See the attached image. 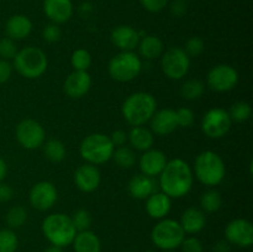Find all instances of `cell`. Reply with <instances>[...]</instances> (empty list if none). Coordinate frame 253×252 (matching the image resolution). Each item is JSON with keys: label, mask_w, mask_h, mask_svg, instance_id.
I'll list each match as a JSON object with an SVG mask.
<instances>
[{"label": "cell", "mask_w": 253, "mask_h": 252, "mask_svg": "<svg viewBox=\"0 0 253 252\" xmlns=\"http://www.w3.org/2000/svg\"><path fill=\"white\" fill-rule=\"evenodd\" d=\"M194 174L189 163L182 158L168 161L160 174V188L170 199L185 197L192 190Z\"/></svg>", "instance_id": "obj_1"}, {"label": "cell", "mask_w": 253, "mask_h": 252, "mask_svg": "<svg viewBox=\"0 0 253 252\" xmlns=\"http://www.w3.org/2000/svg\"><path fill=\"white\" fill-rule=\"evenodd\" d=\"M157 111V100L147 91H136L125 99L121 106V114L131 126H143L150 123Z\"/></svg>", "instance_id": "obj_2"}, {"label": "cell", "mask_w": 253, "mask_h": 252, "mask_svg": "<svg viewBox=\"0 0 253 252\" xmlns=\"http://www.w3.org/2000/svg\"><path fill=\"white\" fill-rule=\"evenodd\" d=\"M194 174L202 184L214 188L224 180L226 174L224 160L214 151H203L194 161Z\"/></svg>", "instance_id": "obj_3"}, {"label": "cell", "mask_w": 253, "mask_h": 252, "mask_svg": "<svg viewBox=\"0 0 253 252\" xmlns=\"http://www.w3.org/2000/svg\"><path fill=\"white\" fill-rule=\"evenodd\" d=\"M42 232L52 246L64 247L73 242L77 230L71 216L62 212H53L42 221Z\"/></svg>", "instance_id": "obj_4"}, {"label": "cell", "mask_w": 253, "mask_h": 252, "mask_svg": "<svg viewBox=\"0 0 253 252\" xmlns=\"http://www.w3.org/2000/svg\"><path fill=\"white\" fill-rule=\"evenodd\" d=\"M12 61V68L16 69L20 76L27 79L40 78L48 67L47 54L41 48L35 46H27L19 49Z\"/></svg>", "instance_id": "obj_5"}, {"label": "cell", "mask_w": 253, "mask_h": 252, "mask_svg": "<svg viewBox=\"0 0 253 252\" xmlns=\"http://www.w3.org/2000/svg\"><path fill=\"white\" fill-rule=\"evenodd\" d=\"M115 146L105 133L94 132L85 136L79 146V153L86 163L98 166L106 163L113 157Z\"/></svg>", "instance_id": "obj_6"}, {"label": "cell", "mask_w": 253, "mask_h": 252, "mask_svg": "<svg viewBox=\"0 0 253 252\" xmlns=\"http://www.w3.org/2000/svg\"><path fill=\"white\" fill-rule=\"evenodd\" d=\"M142 71L141 57L135 52H120L110 59L108 66L109 76L116 82L126 83L140 76Z\"/></svg>", "instance_id": "obj_7"}, {"label": "cell", "mask_w": 253, "mask_h": 252, "mask_svg": "<svg viewBox=\"0 0 253 252\" xmlns=\"http://www.w3.org/2000/svg\"><path fill=\"white\" fill-rule=\"evenodd\" d=\"M184 239V230L180 226L179 221L173 219H161L151 231L152 242L163 251H172L177 249Z\"/></svg>", "instance_id": "obj_8"}, {"label": "cell", "mask_w": 253, "mask_h": 252, "mask_svg": "<svg viewBox=\"0 0 253 252\" xmlns=\"http://www.w3.org/2000/svg\"><path fill=\"white\" fill-rule=\"evenodd\" d=\"M161 67L167 78L180 81L190 68V57L180 47H170L161 56Z\"/></svg>", "instance_id": "obj_9"}, {"label": "cell", "mask_w": 253, "mask_h": 252, "mask_svg": "<svg viewBox=\"0 0 253 252\" xmlns=\"http://www.w3.org/2000/svg\"><path fill=\"white\" fill-rule=\"evenodd\" d=\"M232 126L229 111L222 108H211L205 113L202 120V130L209 138H221Z\"/></svg>", "instance_id": "obj_10"}, {"label": "cell", "mask_w": 253, "mask_h": 252, "mask_svg": "<svg viewBox=\"0 0 253 252\" xmlns=\"http://www.w3.org/2000/svg\"><path fill=\"white\" fill-rule=\"evenodd\" d=\"M16 140L26 150H36L44 143L46 133L39 121L34 119H25L16 126Z\"/></svg>", "instance_id": "obj_11"}, {"label": "cell", "mask_w": 253, "mask_h": 252, "mask_svg": "<svg viewBox=\"0 0 253 252\" xmlns=\"http://www.w3.org/2000/svg\"><path fill=\"white\" fill-rule=\"evenodd\" d=\"M237 83H239V73L230 64H217L208 72V86L217 93L231 90L237 85Z\"/></svg>", "instance_id": "obj_12"}, {"label": "cell", "mask_w": 253, "mask_h": 252, "mask_svg": "<svg viewBox=\"0 0 253 252\" xmlns=\"http://www.w3.org/2000/svg\"><path fill=\"white\" fill-rule=\"evenodd\" d=\"M57 199H58V192H57L56 185L48 180L36 183L30 190V204L40 211H46L51 209L56 204Z\"/></svg>", "instance_id": "obj_13"}, {"label": "cell", "mask_w": 253, "mask_h": 252, "mask_svg": "<svg viewBox=\"0 0 253 252\" xmlns=\"http://www.w3.org/2000/svg\"><path fill=\"white\" fill-rule=\"evenodd\" d=\"M225 240L239 247H250L253 244V225L246 219H235L225 227Z\"/></svg>", "instance_id": "obj_14"}, {"label": "cell", "mask_w": 253, "mask_h": 252, "mask_svg": "<svg viewBox=\"0 0 253 252\" xmlns=\"http://www.w3.org/2000/svg\"><path fill=\"white\" fill-rule=\"evenodd\" d=\"M91 86V77L88 71H73L63 84L64 93L72 99H81L88 94Z\"/></svg>", "instance_id": "obj_15"}, {"label": "cell", "mask_w": 253, "mask_h": 252, "mask_svg": "<svg viewBox=\"0 0 253 252\" xmlns=\"http://www.w3.org/2000/svg\"><path fill=\"white\" fill-rule=\"evenodd\" d=\"M101 182L100 170L90 163L79 166L74 172V183L77 188L84 193H91L98 189Z\"/></svg>", "instance_id": "obj_16"}, {"label": "cell", "mask_w": 253, "mask_h": 252, "mask_svg": "<svg viewBox=\"0 0 253 252\" xmlns=\"http://www.w3.org/2000/svg\"><path fill=\"white\" fill-rule=\"evenodd\" d=\"M141 32L128 25H120L111 31V42L120 49L121 52H133L140 42Z\"/></svg>", "instance_id": "obj_17"}, {"label": "cell", "mask_w": 253, "mask_h": 252, "mask_svg": "<svg viewBox=\"0 0 253 252\" xmlns=\"http://www.w3.org/2000/svg\"><path fill=\"white\" fill-rule=\"evenodd\" d=\"M167 162L168 161L165 152L156 150V148H150L142 153L140 161H138V165H140L142 174L155 178L160 175L161 172L165 169Z\"/></svg>", "instance_id": "obj_18"}, {"label": "cell", "mask_w": 253, "mask_h": 252, "mask_svg": "<svg viewBox=\"0 0 253 252\" xmlns=\"http://www.w3.org/2000/svg\"><path fill=\"white\" fill-rule=\"evenodd\" d=\"M150 125V130L156 135H169L178 127L177 119H175V110L167 108L156 111L152 118H151Z\"/></svg>", "instance_id": "obj_19"}, {"label": "cell", "mask_w": 253, "mask_h": 252, "mask_svg": "<svg viewBox=\"0 0 253 252\" xmlns=\"http://www.w3.org/2000/svg\"><path fill=\"white\" fill-rule=\"evenodd\" d=\"M43 11L53 24H64L73 15L72 0H44Z\"/></svg>", "instance_id": "obj_20"}, {"label": "cell", "mask_w": 253, "mask_h": 252, "mask_svg": "<svg viewBox=\"0 0 253 252\" xmlns=\"http://www.w3.org/2000/svg\"><path fill=\"white\" fill-rule=\"evenodd\" d=\"M172 199L163 192H155L146 199V211L156 220L165 219L170 211Z\"/></svg>", "instance_id": "obj_21"}, {"label": "cell", "mask_w": 253, "mask_h": 252, "mask_svg": "<svg viewBox=\"0 0 253 252\" xmlns=\"http://www.w3.org/2000/svg\"><path fill=\"white\" fill-rule=\"evenodd\" d=\"M156 180L152 177H148L145 174H136L128 182L127 190L128 194L137 200H145L150 197L151 194L156 192Z\"/></svg>", "instance_id": "obj_22"}, {"label": "cell", "mask_w": 253, "mask_h": 252, "mask_svg": "<svg viewBox=\"0 0 253 252\" xmlns=\"http://www.w3.org/2000/svg\"><path fill=\"white\" fill-rule=\"evenodd\" d=\"M32 31V21L26 15L16 14L9 17V20L5 24V32L7 37L14 41L24 40L31 34Z\"/></svg>", "instance_id": "obj_23"}, {"label": "cell", "mask_w": 253, "mask_h": 252, "mask_svg": "<svg viewBox=\"0 0 253 252\" xmlns=\"http://www.w3.org/2000/svg\"><path fill=\"white\" fill-rule=\"evenodd\" d=\"M179 224L185 234L194 235L204 229L205 225H207V216L202 209L190 207L183 211Z\"/></svg>", "instance_id": "obj_24"}, {"label": "cell", "mask_w": 253, "mask_h": 252, "mask_svg": "<svg viewBox=\"0 0 253 252\" xmlns=\"http://www.w3.org/2000/svg\"><path fill=\"white\" fill-rule=\"evenodd\" d=\"M127 141L130 142L131 148L145 152L152 148L155 143V135L150 128L143 126H132L130 132L127 133Z\"/></svg>", "instance_id": "obj_25"}, {"label": "cell", "mask_w": 253, "mask_h": 252, "mask_svg": "<svg viewBox=\"0 0 253 252\" xmlns=\"http://www.w3.org/2000/svg\"><path fill=\"white\" fill-rule=\"evenodd\" d=\"M138 53L145 59H156L165 52L162 40L155 35H145L138 42Z\"/></svg>", "instance_id": "obj_26"}, {"label": "cell", "mask_w": 253, "mask_h": 252, "mask_svg": "<svg viewBox=\"0 0 253 252\" xmlns=\"http://www.w3.org/2000/svg\"><path fill=\"white\" fill-rule=\"evenodd\" d=\"M73 247L76 252H100L101 242L98 235L94 234L90 230L77 232L73 240Z\"/></svg>", "instance_id": "obj_27"}, {"label": "cell", "mask_w": 253, "mask_h": 252, "mask_svg": "<svg viewBox=\"0 0 253 252\" xmlns=\"http://www.w3.org/2000/svg\"><path fill=\"white\" fill-rule=\"evenodd\" d=\"M221 205V194L214 188H209L200 195V209L204 212H216Z\"/></svg>", "instance_id": "obj_28"}, {"label": "cell", "mask_w": 253, "mask_h": 252, "mask_svg": "<svg viewBox=\"0 0 253 252\" xmlns=\"http://www.w3.org/2000/svg\"><path fill=\"white\" fill-rule=\"evenodd\" d=\"M43 152L47 160L53 163L62 162L67 155L64 143L57 138H51V140L46 141V143H43Z\"/></svg>", "instance_id": "obj_29"}, {"label": "cell", "mask_w": 253, "mask_h": 252, "mask_svg": "<svg viewBox=\"0 0 253 252\" xmlns=\"http://www.w3.org/2000/svg\"><path fill=\"white\" fill-rule=\"evenodd\" d=\"M205 91V84L200 79H188L180 86V95L185 100L194 101L203 96Z\"/></svg>", "instance_id": "obj_30"}, {"label": "cell", "mask_w": 253, "mask_h": 252, "mask_svg": "<svg viewBox=\"0 0 253 252\" xmlns=\"http://www.w3.org/2000/svg\"><path fill=\"white\" fill-rule=\"evenodd\" d=\"M113 158L115 161L116 165L124 169H128L132 168L136 163V153L133 148L128 147V146H120V147H115L113 153Z\"/></svg>", "instance_id": "obj_31"}, {"label": "cell", "mask_w": 253, "mask_h": 252, "mask_svg": "<svg viewBox=\"0 0 253 252\" xmlns=\"http://www.w3.org/2000/svg\"><path fill=\"white\" fill-rule=\"evenodd\" d=\"M27 220V210L22 205H14L10 208L6 212L5 221L10 229H19L26 222Z\"/></svg>", "instance_id": "obj_32"}, {"label": "cell", "mask_w": 253, "mask_h": 252, "mask_svg": "<svg viewBox=\"0 0 253 252\" xmlns=\"http://www.w3.org/2000/svg\"><path fill=\"white\" fill-rule=\"evenodd\" d=\"M252 108L247 101H237L232 104L229 110V115L232 121L236 123H245L251 118Z\"/></svg>", "instance_id": "obj_33"}, {"label": "cell", "mask_w": 253, "mask_h": 252, "mask_svg": "<svg viewBox=\"0 0 253 252\" xmlns=\"http://www.w3.org/2000/svg\"><path fill=\"white\" fill-rule=\"evenodd\" d=\"M71 64L74 71H88L91 66V54L84 48L76 49L72 53Z\"/></svg>", "instance_id": "obj_34"}, {"label": "cell", "mask_w": 253, "mask_h": 252, "mask_svg": "<svg viewBox=\"0 0 253 252\" xmlns=\"http://www.w3.org/2000/svg\"><path fill=\"white\" fill-rule=\"evenodd\" d=\"M19 240L11 229L0 230V252H15Z\"/></svg>", "instance_id": "obj_35"}, {"label": "cell", "mask_w": 253, "mask_h": 252, "mask_svg": "<svg viewBox=\"0 0 253 252\" xmlns=\"http://www.w3.org/2000/svg\"><path fill=\"white\" fill-rule=\"evenodd\" d=\"M71 220L73 222L74 227H76L77 232L85 231V230H89V227L91 226V215L85 209L76 210L71 216Z\"/></svg>", "instance_id": "obj_36"}, {"label": "cell", "mask_w": 253, "mask_h": 252, "mask_svg": "<svg viewBox=\"0 0 253 252\" xmlns=\"http://www.w3.org/2000/svg\"><path fill=\"white\" fill-rule=\"evenodd\" d=\"M17 46L15 43L14 40L9 39V37H4L0 40V57L1 59H14V57L17 53Z\"/></svg>", "instance_id": "obj_37"}, {"label": "cell", "mask_w": 253, "mask_h": 252, "mask_svg": "<svg viewBox=\"0 0 253 252\" xmlns=\"http://www.w3.org/2000/svg\"><path fill=\"white\" fill-rule=\"evenodd\" d=\"M185 51V53L189 57H198L204 52L205 49V43L200 37L193 36L185 43V47L183 48Z\"/></svg>", "instance_id": "obj_38"}, {"label": "cell", "mask_w": 253, "mask_h": 252, "mask_svg": "<svg viewBox=\"0 0 253 252\" xmlns=\"http://www.w3.org/2000/svg\"><path fill=\"white\" fill-rule=\"evenodd\" d=\"M175 119H177L178 127H190L194 123L195 115L192 109L179 108L175 110Z\"/></svg>", "instance_id": "obj_39"}, {"label": "cell", "mask_w": 253, "mask_h": 252, "mask_svg": "<svg viewBox=\"0 0 253 252\" xmlns=\"http://www.w3.org/2000/svg\"><path fill=\"white\" fill-rule=\"evenodd\" d=\"M42 37H43L44 41L49 42V43H54V42L59 41L62 37L61 27L57 24H53V22L47 25L42 30Z\"/></svg>", "instance_id": "obj_40"}, {"label": "cell", "mask_w": 253, "mask_h": 252, "mask_svg": "<svg viewBox=\"0 0 253 252\" xmlns=\"http://www.w3.org/2000/svg\"><path fill=\"white\" fill-rule=\"evenodd\" d=\"M182 252H203V244L197 237H185L180 244Z\"/></svg>", "instance_id": "obj_41"}, {"label": "cell", "mask_w": 253, "mask_h": 252, "mask_svg": "<svg viewBox=\"0 0 253 252\" xmlns=\"http://www.w3.org/2000/svg\"><path fill=\"white\" fill-rule=\"evenodd\" d=\"M140 2L148 12H160L167 6L169 0H140Z\"/></svg>", "instance_id": "obj_42"}, {"label": "cell", "mask_w": 253, "mask_h": 252, "mask_svg": "<svg viewBox=\"0 0 253 252\" xmlns=\"http://www.w3.org/2000/svg\"><path fill=\"white\" fill-rule=\"evenodd\" d=\"M12 64L6 59L0 58V84L6 83L12 74Z\"/></svg>", "instance_id": "obj_43"}, {"label": "cell", "mask_w": 253, "mask_h": 252, "mask_svg": "<svg viewBox=\"0 0 253 252\" xmlns=\"http://www.w3.org/2000/svg\"><path fill=\"white\" fill-rule=\"evenodd\" d=\"M110 140L115 147H120V146H125L127 142V132L124 130H115L110 136Z\"/></svg>", "instance_id": "obj_44"}, {"label": "cell", "mask_w": 253, "mask_h": 252, "mask_svg": "<svg viewBox=\"0 0 253 252\" xmlns=\"http://www.w3.org/2000/svg\"><path fill=\"white\" fill-rule=\"evenodd\" d=\"M12 195H14V190L6 183L0 182V203H6L11 200Z\"/></svg>", "instance_id": "obj_45"}, {"label": "cell", "mask_w": 253, "mask_h": 252, "mask_svg": "<svg viewBox=\"0 0 253 252\" xmlns=\"http://www.w3.org/2000/svg\"><path fill=\"white\" fill-rule=\"evenodd\" d=\"M170 11L175 16H183L187 12V5L183 0H175L172 5H170Z\"/></svg>", "instance_id": "obj_46"}, {"label": "cell", "mask_w": 253, "mask_h": 252, "mask_svg": "<svg viewBox=\"0 0 253 252\" xmlns=\"http://www.w3.org/2000/svg\"><path fill=\"white\" fill-rule=\"evenodd\" d=\"M214 252H231V244L227 240H220L212 247Z\"/></svg>", "instance_id": "obj_47"}, {"label": "cell", "mask_w": 253, "mask_h": 252, "mask_svg": "<svg viewBox=\"0 0 253 252\" xmlns=\"http://www.w3.org/2000/svg\"><path fill=\"white\" fill-rule=\"evenodd\" d=\"M6 174H7V165L6 162H5V160H2V158L0 157V182L4 180V178L6 177Z\"/></svg>", "instance_id": "obj_48"}, {"label": "cell", "mask_w": 253, "mask_h": 252, "mask_svg": "<svg viewBox=\"0 0 253 252\" xmlns=\"http://www.w3.org/2000/svg\"><path fill=\"white\" fill-rule=\"evenodd\" d=\"M43 252H63V250H62V247L51 246V247H48V249L44 250Z\"/></svg>", "instance_id": "obj_49"}, {"label": "cell", "mask_w": 253, "mask_h": 252, "mask_svg": "<svg viewBox=\"0 0 253 252\" xmlns=\"http://www.w3.org/2000/svg\"><path fill=\"white\" fill-rule=\"evenodd\" d=\"M146 252H156V251H146Z\"/></svg>", "instance_id": "obj_50"}, {"label": "cell", "mask_w": 253, "mask_h": 252, "mask_svg": "<svg viewBox=\"0 0 253 252\" xmlns=\"http://www.w3.org/2000/svg\"><path fill=\"white\" fill-rule=\"evenodd\" d=\"M163 252H172V251H163Z\"/></svg>", "instance_id": "obj_51"}, {"label": "cell", "mask_w": 253, "mask_h": 252, "mask_svg": "<svg viewBox=\"0 0 253 252\" xmlns=\"http://www.w3.org/2000/svg\"><path fill=\"white\" fill-rule=\"evenodd\" d=\"M125 252H131V251H125Z\"/></svg>", "instance_id": "obj_52"}, {"label": "cell", "mask_w": 253, "mask_h": 252, "mask_svg": "<svg viewBox=\"0 0 253 252\" xmlns=\"http://www.w3.org/2000/svg\"><path fill=\"white\" fill-rule=\"evenodd\" d=\"M183 1H187V0H183Z\"/></svg>", "instance_id": "obj_53"}]
</instances>
